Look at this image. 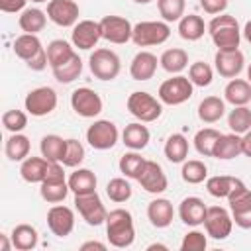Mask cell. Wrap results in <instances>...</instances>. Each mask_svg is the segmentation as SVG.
I'll return each instance as SVG.
<instances>
[{
	"instance_id": "cell-47",
	"label": "cell",
	"mask_w": 251,
	"mask_h": 251,
	"mask_svg": "<svg viewBox=\"0 0 251 251\" xmlns=\"http://www.w3.org/2000/svg\"><path fill=\"white\" fill-rule=\"evenodd\" d=\"M84 161V147L78 139H67V149H65V157H63V165L65 167H78Z\"/></svg>"
},
{
	"instance_id": "cell-25",
	"label": "cell",
	"mask_w": 251,
	"mask_h": 251,
	"mask_svg": "<svg viewBox=\"0 0 251 251\" xmlns=\"http://www.w3.org/2000/svg\"><path fill=\"white\" fill-rule=\"evenodd\" d=\"M241 155V135L239 133H222L214 147V157L222 161H229Z\"/></svg>"
},
{
	"instance_id": "cell-27",
	"label": "cell",
	"mask_w": 251,
	"mask_h": 251,
	"mask_svg": "<svg viewBox=\"0 0 251 251\" xmlns=\"http://www.w3.org/2000/svg\"><path fill=\"white\" fill-rule=\"evenodd\" d=\"M226 114V102L220 96H206L198 104V118L204 124H216Z\"/></svg>"
},
{
	"instance_id": "cell-48",
	"label": "cell",
	"mask_w": 251,
	"mask_h": 251,
	"mask_svg": "<svg viewBox=\"0 0 251 251\" xmlns=\"http://www.w3.org/2000/svg\"><path fill=\"white\" fill-rule=\"evenodd\" d=\"M2 124H4V127H6L8 131L20 133V131L27 126V116H25V112H22V110H8V112L2 114Z\"/></svg>"
},
{
	"instance_id": "cell-51",
	"label": "cell",
	"mask_w": 251,
	"mask_h": 251,
	"mask_svg": "<svg viewBox=\"0 0 251 251\" xmlns=\"http://www.w3.org/2000/svg\"><path fill=\"white\" fill-rule=\"evenodd\" d=\"M25 65L31 69V71H43L47 65H49V59H47V49L43 47L33 59H29V61H25Z\"/></svg>"
},
{
	"instance_id": "cell-32",
	"label": "cell",
	"mask_w": 251,
	"mask_h": 251,
	"mask_svg": "<svg viewBox=\"0 0 251 251\" xmlns=\"http://www.w3.org/2000/svg\"><path fill=\"white\" fill-rule=\"evenodd\" d=\"M204 29H206V24L196 14H188L178 20V35L186 41H198L204 35Z\"/></svg>"
},
{
	"instance_id": "cell-56",
	"label": "cell",
	"mask_w": 251,
	"mask_h": 251,
	"mask_svg": "<svg viewBox=\"0 0 251 251\" xmlns=\"http://www.w3.org/2000/svg\"><path fill=\"white\" fill-rule=\"evenodd\" d=\"M243 37H245V39L251 43V20H249V22L243 25Z\"/></svg>"
},
{
	"instance_id": "cell-22",
	"label": "cell",
	"mask_w": 251,
	"mask_h": 251,
	"mask_svg": "<svg viewBox=\"0 0 251 251\" xmlns=\"http://www.w3.org/2000/svg\"><path fill=\"white\" fill-rule=\"evenodd\" d=\"M147 218L151 222L153 227H169L173 224V218H175V210H173V204L167 200V198H155L149 202L147 206Z\"/></svg>"
},
{
	"instance_id": "cell-12",
	"label": "cell",
	"mask_w": 251,
	"mask_h": 251,
	"mask_svg": "<svg viewBox=\"0 0 251 251\" xmlns=\"http://www.w3.org/2000/svg\"><path fill=\"white\" fill-rule=\"evenodd\" d=\"M71 106L80 118H96L102 112V98L96 90L80 86L71 94Z\"/></svg>"
},
{
	"instance_id": "cell-11",
	"label": "cell",
	"mask_w": 251,
	"mask_h": 251,
	"mask_svg": "<svg viewBox=\"0 0 251 251\" xmlns=\"http://www.w3.org/2000/svg\"><path fill=\"white\" fill-rule=\"evenodd\" d=\"M24 106H25L27 114H31L35 118L47 116L57 108V92L51 86L33 88L31 92H27V96L24 100Z\"/></svg>"
},
{
	"instance_id": "cell-16",
	"label": "cell",
	"mask_w": 251,
	"mask_h": 251,
	"mask_svg": "<svg viewBox=\"0 0 251 251\" xmlns=\"http://www.w3.org/2000/svg\"><path fill=\"white\" fill-rule=\"evenodd\" d=\"M100 39H102V27H100V22H94V20H80L71 33L73 45L82 51L96 47Z\"/></svg>"
},
{
	"instance_id": "cell-8",
	"label": "cell",
	"mask_w": 251,
	"mask_h": 251,
	"mask_svg": "<svg viewBox=\"0 0 251 251\" xmlns=\"http://www.w3.org/2000/svg\"><path fill=\"white\" fill-rule=\"evenodd\" d=\"M169 35H171V27L167 22H139L133 25L131 41L137 47H151L165 43Z\"/></svg>"
},
{
	"instance_id": "cell-45",
	"label": "cell",
	"mask_w": 251,
	"mask_h": 251,
	"mask_svg": "<svg viewBox=\"0 0 251 251\" xmlns=\"http://www.w3.org/2000/svg\"><path fill=\"white\" fill-rule=\"evenodd\" d=\"M184 0H157V10L165 22H178L184 16Z\"/></svg>"
},
{
	"instance_id": "cell-23",
	"label": "cell",
	"mask_w": 251,
	"mask_h": 251,
	"mask_svg": "<svg viewBox=\"0 0 251 251\" xmlns=\"http://www.w3.org/2000/svg\"><path fill=\"white\" fill-rule=\"evenodd\" d=\"M151 139V133L147 129V126H143V122H133L129 126H126V129L122 131V141L126 147L133 149V151H141L147 147Z\"/></svg>"
},
{
	"instance_id": "cell-26",
	"label": "cell",
	"mask_w": 251,
	"mask_h": 251,
	"mask_svg": "<svg viewBox=\"0 0 251 251\" xmlns=\"http://www.w3.org/2000/svg\"><path fill=\"white\" fill-rule=\"evenodd\" d=\"M224 96H226V102L233 106H247V102L251 100V82L235 76L226 84Z\"/></svg>"
},
{
	"instance_id": "cell-33",
	"label": "cell",
	"mask_w": 251,
	"mask_h": 251,
	"mask_svg": "<svg viewBox=\"0 0 251 251\" xmlns=\"http://www.w3.org/2000/svg\"><path fill=\"white\" fill-rule=\"evenodd\" d=\"M163 151L171 163H184L188 157V139L182 133H173L167 137Z\"/></svg>"
},
{
	"instance_id": "cell-59",
	"label": "cell",
	"mask_w": 251,
	"mask_h": 251,
	"mask_svg": "<svg viewBox=\"0 0 251 251\" xmlns=\"http://www.w3.org/2000/svg\"><path fill=\"white\" fill-rule=\"evenodd\" d=\"M247 80H249V82H251V65H249V67H247Z\"/></svg>"
},
{
	"instance_id": "cell-31",
	"label": "cell",
	"mask_w": 251,
	"mask_h": 251,
	"mask_svg": "<svg viewBox=\"0 0 251 251\" xmlns=\"http://www.w3.org/2000/svg\"><path fill=\"white\" fill-rule=\"evenodd\" d=\"M69 188L73 194L96 192V175L90 169H76L69 176Z\"/></svg>"
},
{
	"instance_id": "cell-6",
	"label": "cell",
	"mask_w": 251,
	"mask_h": 251,
	"mask_svg": "<svg viewBox=\"0 0 251 251\" xmlns=\"http://www.w3.org/2000/svg\"><path fill=\"white\" fill-rule=\"evenodd\" d=\"M192 92H194V84L190 82V78L182 76V75H176V76L167 78L165 82H161L157 94H159V100L163 104L178 106V104H184L186 100H190Z\"/></svg>"
},
{
	"instance_id": "cell-49",
	"label": "cell",
	"mask_w": 251,
	"mask_h": 251,
	"mask_svg": "<svg viewBox=\"0 0 251 251\" xmlns=\"http://www.w3.org/2000/svg\"><path fill=\"white\" fill-rule=\"evenodd\" d=\"M208 247V239L202 231L192 229L184 235L182 243H180V251H204Z\"/></svg>"
},
{
	"instance_id": "cell-57",
	"label": "cell",
	"mask_w": 251,
	"mask_h": 251,
	"mask_svg": "<svg viewBox=\"0 0 251 251\" xmlns=\"http://www.w3.org/2000/svg\"><path fill=\"white\" fill-rule=\"evenodd\" d=\"M147 249H167V245H163V243H153V245H149Z\"/></svg>"
},
{
	"instance_id": "cell-3",
	"label": "cell",
	"mask_w": 251,
	"mask_h": 251,
	"mask_svg": "<svg viewBox=\"0 0 251 251\" xmlns=\"http://www.w3.org/2000/svg\"><path fill=\"white\" fill-rule=\"evenodd\" d=\"M227 204L235 226L241 229H251V190L241 178H235V184L227 194Z\"/></svg>"
},
{
	"instance_id": "cell-1",
	"label": "cell",
	"mask_w": 251,
	"mask_h": 251,
	"mask_svg": "<svg viewBox=\"0 0 251 251\" xmlns=\"http://www.w3.org/2000/svg\"><path fill=\"white\" fill-rule=\"evenodd\" d=\"M106 237L110 241V245L124 249L129 247L135 239V227H133V216L124 210V208H116L112 212H108L106 216Z\"/></svg>"
},
{
	"instance_id": "cell-18",
	"label": "cell",
	"mask_w": 251,
	"mask_h": 251,
	"mask_svg": "<svg viewBox=\"0 0 251 251\" xmlns=\"http://www.w3.org/2000/svg\"><path fill=\"white\" fill-rule=\"evenodd\" d=\"M47 226L53 235L57 237H67L75 229V212L69 206H53L47 212Z\"/></svg>"
},
{
	"instance_id": "cell-40",
	"label": "cell",
	"mask_w": 251,
	"mask_h": 251,
	"mask_svg": "<svg viewBox=\"0 0 251 251\" xmlns=\"http://www.w3.org/2000/svg\"><path fill=\"white\" fill-rule=\"evenodd\" d=\"M145 161L147 159H143L137 151H129V153H124L122 157H120V173L126 176V178H135L137 180V176L141 175V171H143V167H145Z\"/></svg>"
},
{
	"instance_id": "cell-30",
	"label": "cell",
	"mask_w": 251,
	"mask_h": 251,
	"mask_svg": "<svg viewBox=\"0 0 251 251\" xmlns=\"http://www.w3.org/2000/svg\"><path fill=\"white\" fill-rule=\"evenodd\" d=\"M47 24V12L39 10V8H27L22 12V16L18 18V25L22 27L24 33H33L37 35Z\"/></svg>"
},
{
	"instance_id": "cell-7",
	"label": "cell",
	"mask_w": 251,
	"mask_h": 251,
	"mask_svg": "<svg viewBox=\"0 0 251 251\" xmlns=\"http://www.w3.org/2000/svg\"><path fill=\"white\" fill-rule=\"evenodd\" d=\"M88 67L98 80H114L122 71L120 57L112 49H104V47L94 49V53L88 59Z\"/></svg>"
},
{
	"instance_id": "cell-28",
	"label": "cell",
	"mask_w": 251,
	"mask_h": 251,
	"mask_svg": "<svg viewBox=\"0 0 251 251\" xmlns=\"http://www.w3.org/2000/svg\"><path fill=\"white\" fill-rule=\"evenodd\" d=\"M12 243L18 251H31L37 247V241H39V235H37V229L29 224H20L12 229Z\"/></svg>"
},
{
	"instance_id": "cell-39",
	"label": "cell",
	"mask_w": 251,
	"mask_h": 251,
	"mask_svg": "<svg viewBox=\"0 0 251 251\" xmlns=\"http://www.w3.org/2000/svg\"><path fill=\"white\" fill-rule=\"evenodd\" d=\"M220 131L214 129V127H204L200 131H196L194 135V147L200 155L204 157H214V147H216V141L220 139Z\"/></svg>"
},
{
	"instance_id": "cell-44",
	"label": "cell",
	"mask_w": 251,
	"mask_h": 251,
	"mask_svg": "<svg viewBox=\"0 0 251 251\" xmlns=\"http://www.w3.org/2000/svg\"><path fill=\"white\" fill-rule=\"evenodd\" d=\"M188 78H190V82H192L194 86L204 88V86H210V84H212L214 71H212V67H210L208 63L196 61V63H192V65L188 67Z\"/></svg>"
},
{
	"instance_id": "cell-13",
	"label": "cell",
	"mask_w": 251,
	"mask_h": 251,
	"mask_svg": "<svg viewBox=\"0 0 251 251\" xmlns=\"http://www.w3.org/2000/svg\"><path fill=\"white\" fill-rule=\"evenodd\" d=\"M100 27H102V39L116 43V45L127 43L133 33L131 22L122 16H104L100 20Z\"/></svg>"
},
{
	"instance_id": "cell-19",
	"label": "cell",
	"mask_w": 251,
	"mask_h": 251,
	"mask_svg": "<svg viewBox=\"0 0 251 251\" xmlns=\"http://www.w3.org/2000/svg\"><path fill=\"white\" fill-rule=\"evenodd\" d=\"M214 63H216V71L220 73V76L235 78L245 67V57L239 49H233V51H220L218 49Z\"/></svg>"
},
{
	"instance_id": "cell-21",
	"label": "cell",
	"mask_w": 251,
	"mask_h": 251,
	"mask_svg": "<svg viewBox=\"0 0 251 251\" xmlns=\"http://www.w3.org/2000/svg\"><path fill=\"white\" fill-rule=\"evenodd\" d=\"M157 57L149 51H139L133 59H131V65H129V75L133 80H149L155 76V71H157Z\"/></svg>"
},
{
	"instance_id": "cell-37",
	"label": "cell",
	"mask_w": 251,
	"mask_h": 251,
	"mask_svg": "<svg viewBox=\"0 0 251 251\" xmlns=\"http://www.w3.org/2000/svg\"><path fill=\"white\" fill-rule=\"evenodd\" d=\"M75 55V49L69 41L65 39H53L49 45H47V59H49V67L55 69L63 63H67L71 57Z\"/></svg>"
},
{
	"instance_id": "cell-36",
	"label": "cell",
	"mask_w": 251,
	"mask_h": 251,
	"mask_svg": "<svg viewBox=\"0 0 251 251\" xmlns=\"http://www.w3.org/2000/svg\"><path fill=\"white\" fill-rule=\"evenodd\" d=\"M29 149H31V143L25 135L22 133H12L8 139H6V147H4V153L10 161H24L29 157Z\"/></svg>"
},
{
	"instance_id": "cell-14",
	"label": "cell",
	"mask_w": 251,
	"mask_h": 251,
	"mask_svg": "<svg viewBox=\"0 0 251 251\" xmlns=\"http://www.w3.org/2000/svg\"><path fill=\"white\" fill-rule=\"evenodd\" d=\"M204 227H206V235H210L212 239H226L231 233L233 227V218L231 214L222 208V206H212L206 212V220H204Z\"/></svg>"
},
{
	"instance_id": "cell-52",
	"label": "cell",
	"mask_w": 251,
	"mask_h": 251,
	"mask_svg": "<svg viewBox=\"0 0 251 251\" xmlns=\"http://www.w3.org/2000/svg\"><path fill=\"white\" fill-rule=\"evenodd\" d=\"M27 0H0V10L8 12V14H16L20 10H24Z\"/></svg>"
},
{
	"instance_id": "cell-42",
	"label": "cell",
	"mask_w": 251,
	"mask_h": 251,
	"mask_svg": "<svg viewBox=\"0 0 251 251\" xmlns=\"http://www.w3.org/2000/svg\"><path fill=\"white\" fill-rule=\"evenodd\" d=\"M180 176L184 182L188 184H200L206 180L208 176V167L198 161V159H190V161H184L182 163V169H180Z\"/></svg>"
},
{
	"instance_id": "cell-9",
	"label": "cell",
	"mask_w": 251,
	"mask_h": 251,
	"mask_svg": "<svg viewBox=\"0 0 251 251\" xmlns=\"http://www.w3.org/2000/svg\"><path fill=\"white\" fill-rule=\"evenodd\" d=\"M118 137H120V131H118L116 124L110 122V120H96L86 129V141H88V145L92 149H98V151L112 149L118 143Z\"/></svg>"
},
{
	"instance_id": "cell-24",
	"label": "cell",
	"mask_w": 251,
	"mask_h": 251,
	"mask_svg": "<svg viewBox=\"0 0 251 251\" xmlns=\"http://www.w3.org/2000/svg\"><path fill=\"white\" fill-rule=\"evenodd\" d=\"M47 169H49V161L41 155V157H27L22 161L20 167V175L25 182H43V178L47 176Z\"/></svg>"
},
{
	"instance_id": "cell-46",
	"label": "cell",
	"mask_w": 251,
	"mask_h": 251,
	"mask_svg": "<svg viewBox=\"0 0 251 251\" xmlns=\"http://www.w3.org/2000/svg\"><path fill=\"white\" fill-rule=\"evenodd\" d=\"M106 194H108V198H110L112 202L122 204V202H126V200L131 198V184H129L126 178H122V176L112 178V180L106 184Z\"/></svg>"
},
{
	"instance_id": "cell-35",
	"label": "cell",
	"mask_w": 251,
	"mask_h": 251,
	"mask_svg": "<svg viewBox=\"0 0 251 251\" xmlns=\"http://www.w3.org/2000/svg\"><path fill=\"white\" fill-rule=\"evenodd\" d=\"M39 149H41V155L47 161H63L65 149H67V139H63L61 135H55V133L43 135L41 143H39Z\"/></svg>"
},
{
	"instance_id": "cell-41",
	"label": "cell",
	"mask_w": 251,
	"mask_h": 251,
	"mask_svg": "<svg viewBox=\"0 0 251 251\" xmlns=\"http://www.w3.org/2000/svg\"><path fill=\"white\" fill-rule=\"evenodd\" d=\"M227 126L233 133H247L251 129V108L247 106H233V110L227 116Z\"/></svg>"
},
{
	"instance_id": "cell-60",
	"label": "cell",
	"mask_w": 251,
	"mask_h": 251,
	"mask_svg": "<svg viewBox=\"0 0 251 251\" xmlns=\"http://www.w3.org/2000/svg\"><path fill=\"white\" fill-rule=\"evenodd\" d=\"M31 2H47V0H31Z\"/></svg>"
},
{
	"instance_id": "cell-15",
	"label": "cell",
	"mask_w": 251,
	"mask_h": 251,
	"mask_svg": "<svg viewBox=\"0 0 251 251\" xmlns=\"http://www.w3.org/2000/svg\"><path fill=\"white\" fill-rule=\"evenodd\" d=\"M78 14L80 10L75 0H49L47 4V18L61 27L76 25Z\"/></svg>"
},
{
	"instance_id": "cell-5",
	"label": "cell",
	"mask_w": 251,
	"mask_h": 251,
	"mask_svg": "<svg viewBox=\"0 0 251 251\" xmlns=\"http://www.w3.org/2000/svg\"><path fill=\"white\" fill-rule=\"evenodd\" d=\"M127 110L139 122L149 124V122H155V120L161 118V114H163V102L157 100L149 92L135 90V92H131L127 96Z\"/></svg>"
},
{
	"instance_id": "cell-17",
	"label": "cell",
	"mask_w": 251,
	"mask_h": 251,
	"mask_svg": "<svg viewBox=\"0 0 251 251\" xmlns=\"http://www.w3.org/2000/svg\"><path fill=\"white\" fill-rule=\"evenodd\" d=\"M137 182L141 184V188L149 194H161L167 190L169 180L167 175L163 173L161 165L155 161H145V167L141 171V175L137 176Z\"/></svg>"
},
{
	"instance_id": "cell-20",
	"label": "cell",
	"mask_w": 251,
	"mask_h": 251,
	"mask_svg": "<svg viewBox=\"0 0 251 251\" xmlns=\"http://www.w3.org/2000/svg\"><path fill=\"white\" fill-rule=\"evenodd\" d=\"M206 212H208V206L204 204L202 198L198 196H188L180 202L178 206V216L182 220V224L190 226V227H196L200 224H204L206 220Z\"/></svg>"
},
{
	"instance_id": "cell-53",
	"label": "cell",
	"mask_w": 251,
	"mask_h": 251,
	"mask_svg": "<svg viewBox=\"0 0 251 251\" xmlns=\"http://www.w3.org/2000/svg\"><path fill=\"white\" fill-rule=\"evenodd\" d=\"M241 153L251 159V129L241 135Z\"/></svg>"
},
{
	"instance_id": "cell-38",
	"label": "cell",
	"mask_w": 251,
	"mask_h": 251,
	"mask_svg": "<svg viewBox=\"0 0 251 251\" xmlns=\"http://www.w3.org/2000/svg\"><path fill=\"white\" fill-rule=\"evenodd\" d=\"M80 73H82V61H80V57L76 53L67 63H63V65H59V67L53 69V76L61 84H69V82L76 80L80 76Z\"/></svg>"
},
{
	"instance_id": "cell-29",
	"label": "cell",
	"mask_w": 251,
	"mask_h": 251,
	"mask_svg": "<svg viewBox=\"0 0 251 251\" xmlns=\"http://www.w3.org/2000/svg\"><path fill=\"white\" fill-rule=\"evenodd\" d=\"M159 65L171 73V75H178L182 73L186 67H188V53L180 47H173V49H167L163 51V55L159 57Z\"/></svg>"
},
{
	"instance_id": "cell-10",
	"label": "cell",
	"mask_w": 251,
	"mask_h": 251,
	"mask_svg": "<svg viewBox=\"0 0 251 251\" xmlns=\"http://www.w3.org/2000/svg\"><path fill=\"white\" fill-rule=\"evenodd\" d=\"M75 208L78 210V214L82 216V220L88 226H102L106 222V208L100 200V196L96 192H88V194H75Z\"/></svg>"
},
{
	"instance_id": "cell-43",
	"label": "cell",
	"mask_w": 251,
	"mask_h": 251,
	"mask_svg": "<svg viewBox=\"0 0 251 251\" xmlns=\"http://www.w3.org/2000/svg\"><path fill=\"white\" fill-rule=\"evenodd\" d=\"M235 184V176H227V175H216L210 176L206 180V190L214 196V198H227V194L231 192Z\"/></svg>"
},
{
	"instance_id": "cell-4",
	"label": "cell",
	"mask_w": 251,
	"mask_h": 251,
	"mask_svg": "<svg viewBox=\"0 0 251 251\" xmlns=\"http://www.w3.org/2000/svg\"><path fill=\"white\" fill-rule=\"evenodd\" d=\"M69 180H65V173L61 167V161H49V169H47V176L41 182V198L49 204H59L67 198L69 194Z\"/></svg>"
},
{
	"instance_id": "cell-55",
	"label": "cell",
	"mask_w": 251,
	"mask_h": 251,
	"mask_svg": "<svg viewBox=\"0 0 251 251\" xmlns=\"http://www.w3.org/2000/svg\"><path fill=\"white\" fill-rule=\"evenodd\" d=\"M12 247H14V243H10V241H8V235L2 233V235H0V251H10Z\"/></svg>"
},
{
	"instance_id": "cell-50",
	"label": "cell",
	"mask_w": 251,
	"mask_h": 251,
	"mask_svg": "<svg viewBox=\"0 0 251 251\" xmlns=\"http://www.w3.org/2000/svg\"><path fill=\"white\" fill-rule=\"evenodd\" d=\"M200 8L206 14H224V10L227 8V0H200Z\"/></svg>"
},
{
	"instance_id": "cell-34",
	"label": "cell",
	"mask_w": 251,
	"mask_h": 251,
	"mask_svg": "<svg viewBox=\"0 0 251 251\" xmlns=\"http://www.w3.org/2000/svg\"><path fill=\"white\" fill-rule=\"evenodd\" d=\"M41 49H43V45H41L39 37L33 33H22L14 39V53L24 61L33 59Z\"/></svg>"
},
{
	"instance_id": "cell-58",
	"label": "cell",
	"mask_w": 251,
	"mask_h": 251,
	"mask_svg": "<svg viewBox=\"0 0 251 251\" xmlns=\"http://www.w3.org/2000/svg\"><path fill=\"white\" fill-rule=\"evenodd\" d=\"M135 4H149V2H153V0H133Z\"/></svg>"
},
{
	"instance_id": "cell-2",
	"label": "cell",
	"mask_w": 251,
	"mask_h": 251,
	"mask_svg": "<svg viewBox=\"0 0 251 251\" xmlns=\"http://www.w3.org/2000/svg\"><path fill=\"white\" fill-rule=\"evenodd\" d=\"M208 31H210V37H212L214 45L220 51H233V49L239 47L241 29H239L237 20L231 14L214 16L208 24Z\"/></svg>"
},
{
	"instance_id": "cell-54",
	"label": "cell",
	"mask_w": 251,
	"mask_h": 251,
	"mask_svg": "<svg viewBox=\"0 0 251 251\" xmlns=\"http://www.w3.org/2000/svg\"><path fill=\"white\" fill-rule=\"evenodd\" d=\"M90 249H98V251H106V245L100 241H86L80 245V251H90Z\"/></svg>"
}]
</instances>
